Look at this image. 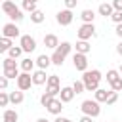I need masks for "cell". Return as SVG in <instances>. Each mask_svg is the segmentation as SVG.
Listing matches in <instances>:
<instances>
[{
  "mask_svg": "<svg viewBox=\"0 0 122 122\" xmlns=\"http://www.w3.org/2000/svg\"><path fill=\"white\" fill-rule=\"evenodd\" d=\"M80 19H82V23H93L95 11H93V10H82V11H80Z\"/></svg>",
  "mask_w": 122,
  "mask_h": 122,
  "instance_id": "obj_20",
  "label": "cell"
},
{
  "mask_svg": "<svg viewBox=\"0 0 122 122\" xmlns=\"http://www.w3.org/2000/svg\"><path fill=\"white\" fill-rule=\"evenodd\" d=\"M71 50H72V46H71L69 42H59V46H57V48L53 50V53H51V65L61 67L63 61H65V57L71 53Z\"/></svg>",
  "mask_w": 122,
  "mask_h": 122,
  "instance_id": "obj_2",
  "label": "cell"
},
{
  "mask_svg": "<svg viewBox=\"0 0 122 122\" xmlns=\"http://www.w3.org/2000/svg\"><path fill=\"white\" fill-rule=\"evenodd\" d=\"M8 17H10L13 23H21V21L25 19V15H23V10H19V8H15V10H13V11H11Z\"/></svg>",
  "mask_w": 122,
  "mask_h": 122,
  "instance_id": "obj_23",
  "label": "cell"
},
{
  "mask_svg": "<svg viewBox=\"0 0 122 122\" xmlns=\"http://www.w3.org/2000/svg\"><path fill=\"white\" fill-rule=\"evenodd\" d=\"M23 10L29 11V13H32V11L38 10V8H36V2H32V0H23Z\"/></svg>",
  "mask_w": 122,
  "mask_h": 122,
  "instance_id": "obj_29",
  "label": "cell"
},
{
  "mask_svg": "<svg viewBox=\"0 0 122 122\" xmlns=\"http://www.w3.org/2000/svg\"><path fill=\"white\" fill-rule=\"evenodd\" d=\"M36 122H50V120H48V118H38Z\"/></svg>",
  "mask_w": 122,
  "mask_h": 122,
  "instance_id": "obj_45",
  "label": "cell"
},
{
  "mask_svg": "<svg viewBox=\"0 0 122 122\" xmlns=\"http://www.w3.org/2000/svg\"><path fill=\"white\" fill-rule=\"evenodd\" d=\"M46 86H59V76H57V74H50Z\"/></svg>",
  "mask_w": 122,
  "mask_h": 122,
  "instance_id": "obj_34",
  "label": "cell"
},
{
  "mask_svg": "<svg viewBox=\"0 0 122 122\" xmlns=\"http://www.w3.org/2000/svg\"><path fill=\"white\" fill-rule=\"evenodd\" d=\"M72 19H74V15H72V10H59L57 11V15H55V21L61 25V27H69L71 23H72Z\"/></svg>",
  "mask_w": 122,
  "mask_h": 122,
  "instance_id": "obj_5",
  "label": "cell"
},
{
  "mask_svg": "<svg viewBox=\"0 0 122 122\" xmlns=\"http://www.w3.org/2000/svg\"><path fill=\"white\" fill-rule=\"evenodd\" d=\"M53 122H72V120H71V118H65V116H61V114H57V118H55Z\"/></svg>",
  "mask_w": 122,
  "mask_h": 122,
  "instance_id": "obj_42",
  "label": "cell"
},
{
  "mask_svg": "<svg viewBox=\"0 0 122 122\" xmlns=\"http://www.w3.org/2000/svg\"><path fill=\"white\" fill-rule=\"evenodd\" d=\"M74 90H72V86H63L61 88V92H59V99L63 101V103H71L72 99H74Z\"/></svg>",
  "mask_w": 122,
  "mask_h": 122,
  "instance_id": "obj_11",
  "label": "cell"
},
{
  "mask_svg": "<svg viewBox=\"0 0 122 122\" xmlns=\"http://www.w3.org/2000/svg\"><path fill=\"white\" fill-rule=\"evenodd\" d=\"M101 71H97V69H88V71H84V74H82V82H84V88H86V92H95L97 88H99V84H101Z\"/></svg>",
  "mask_w": 122,
  "mask_h": 122,
  "instance_id": "obj_1",
  "label": "cell"
},
{
  "mask_svg": "<svg viewBox=\"0 0 122 122\" xmlns=\"http://www.w3.org/2000/svg\"><path fill=\"white\" fill-rule=\"evenodd\" d=\"M2 36H6V38H17V36H19V27H17V23H13V21L6 23V25L2 27Z\"/></svg>",
  "mask_w": 122,
  "mask_h": 122,
  "instance_id": "obj_9",
  "label": "cell"
},
{
  "mask_svg": "<svg viewBox=\"0 0 122 122\" xmlns=\"http://www.w3.org/2000/svg\"><path fill=\"white\" fill-rule=\"evenodd\" d=\"M118 76H120V72H118V71H114V69L107 71V82H109V84H112V82H114Z\"/></svg>",
  "mask_w": 122,
  "mask_h": 122,
  "instance_id": "obj_31",
  "label": "cell"
},
{
  "mask_svg": "<svg viewBox=\"0 0 122 122\" xmlns=\"http://www.w3.org/2000/svg\"><path fill=\"white\" fill-rule=\"evenodd\" d=\"M116 101H118V92H111V95L107 97L105 103H107V107H111V105H114Z\"/></svg>",
  "mask_w": 122,
  "mask_h": 122,
  "instance_id": "obj_32",
  "label": "cell"
},
{
  "mask_svg": "<svg viewBox=\"0 0 122 122\" xmlns=\"http://www.w3.org/2000/svg\"><path fill=\"white\" fill-rule=\"evenodd\" d=\"M34 65H36V63H34L30 57H25V59H21V71H23V72H32Z\"/></svg>",
  "mask_w": 122,
  "mask_h": 122,
  "instance_id": "obj_22",
  "label": "cell"
},
{
  "mask_svg": "<svg viewBox=\"0 0 122 122\" xmlns=\"http://www.w3.org/2000/svg\"><path fill=\"white\" fill-rule=\"evenodd\" d=\"M97 11H99V15H103V17H111V15H112V11H114V8H112V4L103 2V4H99Z\"/></svg>",
  "mask_w": 122,
  "mask_h": 122,
  "instance_id": "obj_17",
  "label": "cell"
},
{
  "mask_svg": "<svg viewBox=\"0 0 122 122\" xmlns=\"http://www.w3.org/2000/svg\"><path fill=\"white\" fill-rule=\"evenodd\" d=\"M44 19H46V15H44V11H42V10H34V11L30 13V21H32L34 25L44 23Z\"/></svg>",
  "mask_w": 122,
  "mask_h": 122,
  "instance_id": "obj_21",
  "label": "cell"
},
{
  "mask_svg": "<svg viewBox=\"0 0 122 122\" xmlns=\"http://www.w3.org/2000/svg\"><path fill=\"white\" fill-rule=\"evenodd\" d=\"M19 46L23 48L25 53H30V51L36 50V40H34L30 34H21V38H19Z\"/></svg>",
  "mask_w": 122,
  "mask_h": 122,
  "instance_id": "obj_6",
  "label": "cell"
},
{
  "mask_svg": "<svg viewBox=\"0 0 122 122\" xmlns=\"http://www.w3.org/2000/svg\"><path fill=\"white\" fill-rule=\"evenodd\" d=\"M30 74H32V84L34 86H42V84L48 82V76H46V71L44 69H38V71H34Z\"/></svg>",
  "mask_w": 122,
  "mask_h": 122,
  "instance_id": "obj_12",
  "label": "cell"
},
{
  "mask_svg": "<svg viewBox=\"0 0 122 122\" xmlns=\"http://www.w3.org/2000/svg\"><path fill=\"white\" fill-rule=\"evenodd\" d=\"M2 120H4V122H17V120H19V114H17V111H13V109H6L4 114H2Z\"/></svg>",
  "mask_w": 122,
  "mask_h": 122,
  "instance_id": "obj_18",
  "label": "cell"
},
{
  "mask_svg": "<svg viewBox=\"0 0 122 122\" xmlns=\"http://www.w3.org/2000/svg\"><path fill=\"white\" fill-rule=\"evenodd\" d=\"M78 122H93V120H92V116H88V114H84V116H82V118H80Z\"/></svg>",
  "mask_w": 122,
  "mask_h": 122,
  "instance_id": "obj_43",
  "label": "cell"
},
{
  "mask_svg": "<svg viewBox=\"0 0 122 122\" xmlns=\"http://www.w3.org/2000/svg\"><path fill=\"white\" fill-rule=\"evenodd\" d=\"M72 65H74V69L80 71V72L88 71V57H86V53L74 51V55H72Z\"/></svg>",
  "mask_w": 122,
  "mask_h": 122,
  "instance_id": "obj_8",
  "label": "cell"
},
{
  "mask_svg": "<svg viewBox=\"0 0 122 122\" xmlns=\"http://www.w3.org/2000/svg\"><path fill=\"white\" fill-rule=\"evenodd\" d=\"M111 92H112V90H105V88H97V90L93 92V99H95V101H99V103H105V101H107V97L111 95Z\"/></svg>",
  "mask_w": 122,
  "mask_h": 122,
  "instance_id": "obj_13",
  "label": "cell"
},
{
  "mask_svg": "<svg viewBox=\"0 0 122 122\" xmlns=\"http://www.w3.org/2000/svg\"><path fill=\"white\" fill-rule=\"evenodd\" d=\"M51 97H53V95H50L48 92H46V93H42V97H40V103H42V107H46V105L50 103V99H51Z\"/></svg>",
  "mask_w": 122,
  "mask_h": 122,
  "instance_id": "obj_37",
  "label": "cell"
},
{
  "mask_svg": "<svg viewBox=\"0 0 122 122\" xmlns=\"http://www.w3.org/2000/svg\"><path fill=\"white\" fill-rule=\"evenodd\" d=\"M74 48H76V51H78V53H86V55L92 51V46H90V42H88V40H78Z\"/></svg>",
  "mask_w": 122,
  "mask_h": 122,
  "instance_id": "obj_19",
  "label": "cell"
},
{
  "mask_svg": "<svg viewBox=\"0 0 122 122\" xmlns=\"http://www.w3.org/2000/svg\"><path fill=\"white\" fill-rule=\"evenodd\" d=\"M15 8H17V6H15V2H11V0H4V2H2V10H4L6 15H10Z\"/></svg>",
  "mask_w": 122,
  "mask_h": 122,
  "instance_id": "obj_25",
  "label": "cell"
},
{
  "mask_svg": "<svg viewBox=\"0 0 122 122\" xmlns=\"http://www.w3.org/2000/svg\"><path fill=\"white\" fill-rule=\"evenodd\" d=\"M116 53H118V55L122 57V40H120V42L116 44Z\"/></svg>",
  "mask_w": 122,
  "mask_h": 122,
  "instance_id": "obj_44",
  "label": "cell"
},
{
  "mask_svg": "<svg viewBox=\"0 0 122 122\" xmlns=\"http://www.w3.org/2000/svg\"><path fill=\"white\" fill-rule=\"evenodd\" d=\"M8 84H10V78H6V76L2 74V76H0V90H6Z\"/></svg>",
  "mask_w": 122,
  "mask_h": 122,
  "instance_id": "obj_39",
  "label": "cell"
},
{
  "mask_svg": "<svg viewBox=\"0 0 122 122\" xmlns=\"http://www.w3.org/2000/svg\"><path fill=\"white\" fill-rule=\"evenodd\" d=\"M111 19H112L114 23H122V11L114 10V11H112V15H111Z\"/></svg>",
  "mask_w": 122,
  "mask_h": 122,
  "instance_id": "obj_36",
  "label": "cell"
},
{
  "mask_svg": "<svg viewBox=\"0 0 122 122\" xmlns=\"http://www.w3.org/2000/svg\"><path fill=\"white\" fill-rule=\"evenodd\" d=\"M114 32H116V36L122 40V23H116V29H114Z\"/></svg>",
  "mask_w": 122,
  "mask_h": 122,
  "instance_id": "obj_41",
  "label": "cell"
},
{
  "mask_svg": "<svg viewBox=\"0 0 122 122\" xmlns=\"http://www.w3.org/2000/svg\"><path fill=\"white\" fill-rule=\"evenodd\" d=\"M111 4H112V8H114V10H118V11H122V0H112Z\"/></svg>",
  "mask_w": 122,
  "mask_h": 122,
  "instance_id": "obj_40",
  "label": "cell"
},
{
  "mask_svg": "<svg viewBox=\"0 0 122 122\" xmlns=\"http://www.w3.org/2000/svg\"><path fill=\"white\" fill-rule=\"evenodd\" d=\"M44 46L50 48V50H55V48L59 46V38H57L55 34H46V36H44Z\"/></svg>",
  "mask_w": 122,
  "mask_h": 122,
  "instance_id": "obj_15",
  "label": "cell"
},
{
  "mask_svg": "<svg viewBox=\"0 0 122 122\" xmlns=\"http://www.w3.org/2000/svg\"><path fill=\"white\" fill-rule=\"evenodd\" d=\"M72 90H74V93H76V95H78V93H82V92H86L84 82H82V80H74V82H72Z\"/></svg>",
  "mask_w": 122,
  "mask_h": 122,
  "instance_id": "obj_30",
  "label": "cell"
},
{
  "mask_svg": "<svg viewBox=\"0 0 122 122\" xmlns=\"http://www.w3.org/2000/svg\"><path fill=\"white\" fill-rule=\"evenodd\" d=\"M21 53H23V48H21V46H11V48L8 50V55L13 57V59H17Z\"/></svg>",
  "mask_w": 122,
  "mask_h": 122,
  "instance_id": "obj_26",
  "label": "cell"
},
{
  "mask_svg": "<svg viewBox=\"0 0 122 122\" xmlns=\"http://www.w3.org/2000/svg\"><path fill=\"white\" fill-rule=\"evenodd\" d=\"M80 111H82L84 114L92 116V118H97V116L101 114L99 101H95V99H84V101H82V105H80Z\"/></svg>",
  "mask_w": 122,
  "mask_h": 122,
  "instance_id": "obj_3",
  "label": "cell"
},
{
  "mask_svg": "<svg viewBox=\"0 0 122 122\" xmlns=\"http://www.w3.org/2000/svg\"><path fill=\"white\" fill-rule=\"evenodd\" d=\"M4 76L10 80H17L19 76V69H4Z\"/></svg>",
  "mask_w": 122,
  "mask_h": 122,
  "instance_id": "obj_28",
  "label": "cell"
},
{
  "mask_svg": "<svg viewBox=\"0 0 122 122\" xmlns=\"http://www.w3.org/2000/svg\"><path fill=\"white\" fill-rule=\"evenodd\" d=\"M46 109H48V112H51V114H61V111H63V101L61 99H55V97H51L50 99V103L46 105Z\"/></svg>",
  "mask_w": 122,
  "mask_h": 122,
  "instance_id": "obj_10",
  "label": "cell"
},
{
  "mask_svg": "<svg viewBox=\"0 0 122 122\" xmlns=\"http://www.w3.org/2000/svg\"><path fill=\"white\" fill-rule=\"evenodd\" d=\"M118 72H120V74H122V63H120V69H118Z\"/></svg>",
  "mask_w": 122,
  "mask_h": 122,
  "instance_id": "obj_46",
  "label": "cell"
},
{
  "mask_svg": "<svg viewBox=\"0 0 122 122\" xmlns=\"http://www.w3.org/2000/svg\"><path fill=\"white\" fill-rule=\"evenodd\" d=\"M17 88L21 90V92H27V90H30V86H32V74L30 72H19V76H17Z\"/></svg>",
  "mask_w": 122,
  "mask_h": 122,
  "instance_id": "obj_7",
  "label": "cell"
},
{
  "mask_svg": "<svg viewBox=\"0 0 122 122\" xmlns=\"http://www.w3.org/2000/svg\"><path fill=\"white\" fill-rule=\"evenodd\" d=\"M23 101H25V93H23L21 90L10 92V103H11V105H21Z\"/></svg>",
  "mask_w": 122,
  "mask_h": 122,
  "instance_id": "obj_16",
  "label": "cell"
},
{
  "mask_svg": "<svg viewBox=\"0 0 122 122\" xmlns=\"http://www.w3.org/2000/svg\"><path fill=\"white\" fill-rule=\"evenodd\" d=\"M2 65H4V69H19V65H17V61L13 57H6L2 61Z\"/></svg>",
  "mask_w": 122,
  "mask_h": 122,
  "instance_id": "obj_27",
  "label": "cell"
},
{
  "mask_svg": "<svg viewBox=\"0 0 122 122\" xmlns=\"http://www.w3.org/2000/svg\"><path fill=\"white\" fill-rule=\"evenodd\" d=\"M2 2H4V0H0V6H2Z\"/></svg>",
  "mask_w": 122,
  "mask_h": 122,
  "instance_id": "obj_47",
  "label": "cell"
},
{
  "mask_svg": "<svg viewBox=\"0 0 122 122\" xmlns=\"http://www.w3.org/2000/svg\"><path fill=\"white\" fill-rule=\"evenodd\" d=\"M111 90H112V92H120V90H122V76H118V78L111 84Z\"/></svg>",
  "mask_w": 122,
  "mask_h": 122,
  "instance_id": "obj_35",
  "label": "cell"
},
{
  "mask_svg": "<svg viewBox=\"0 0 122 122\" xmlns=\"http://www.w3.org/2000/svg\"><path fill=\"white\" fill-rule=\"evenodd\" d=\"M11 38H6V36H0V53H6L10 48H11Z\"/></svg>",
  "mask_w": 122,
  "mask_h": 122,
  "instance_id": "obj_24",
  "label": "cell"
},
{
  "mask_svg": "<svg viewBox=\"0 0 122 122\" xmlns=\"http://www.w3.org/2000/svg\"><path fill=\"white\" fill-rule=\"evenodd\" d=\"M10 105V93L0 92V107H8Z\"/></svg>",
  "mask_w": 122,
  "mask_h": 122,
  "instance_id": "obj_33",
  "label": "cell"
},
{
  "mask_svg": "<svg viewBox=\"0 0 122 122\" xmlns=\"http://www.w3.org/2000/svg\"><path fill=\"white\" fill-rule=\"evenodd\" d=\"M76 36H78V40H90L92 36H95V27H93V23H82L80 29L76 30Z\"/></svg>",
  "mask_w": 122,
  "mask_h": 122,
  "instance_id": "obj_4",
  "label": "cell"
},
{
  "mask_svg": "<svg viewBox=\"0 0 122 122\" xmlns=\"http://www.w3.org/2000/svg\"><path fill=\"white\" fill-rule=\"evenodd\" d=\"M32 2H38V0H32Z\"/></svg>",
  "mask_w": 122,
  "mask_h": 122,
  "instance_id": "obj_48",
  "label": "cell"
},
{
  "mask_svg": "<svg viewBox=\"0 0 122 122\" xmlns=\"http://www.w3.org/2000/svg\"><path fill=\"white\" fill-rule=\"evenodd\" d=\"M63 2H65V8H67V10H74L78 0H63Z\"/></svg>",
  "mask_w": 122,
  "mask_h": 122,
  "instance_id": "obj_38",
  "label": "cell"
},
{
  "mask_svg": "<svg viewBox=\"0 0 122 122\" xmlns=\"http://www.w3.org/2000/svg\"><path fill=\"white\" fill-rule=\"evenodd\" d=\"M34 63H36V67H38V69H44V71H46V69L51 65V57H50V55H46V53H42V55H38V57H36V61H34Z\"/></svg>",
  "mask_w": 122,
  "mask_h": 122,
  "instance_id": "obj_14",
  "label": "cell"
}]
</instances>
